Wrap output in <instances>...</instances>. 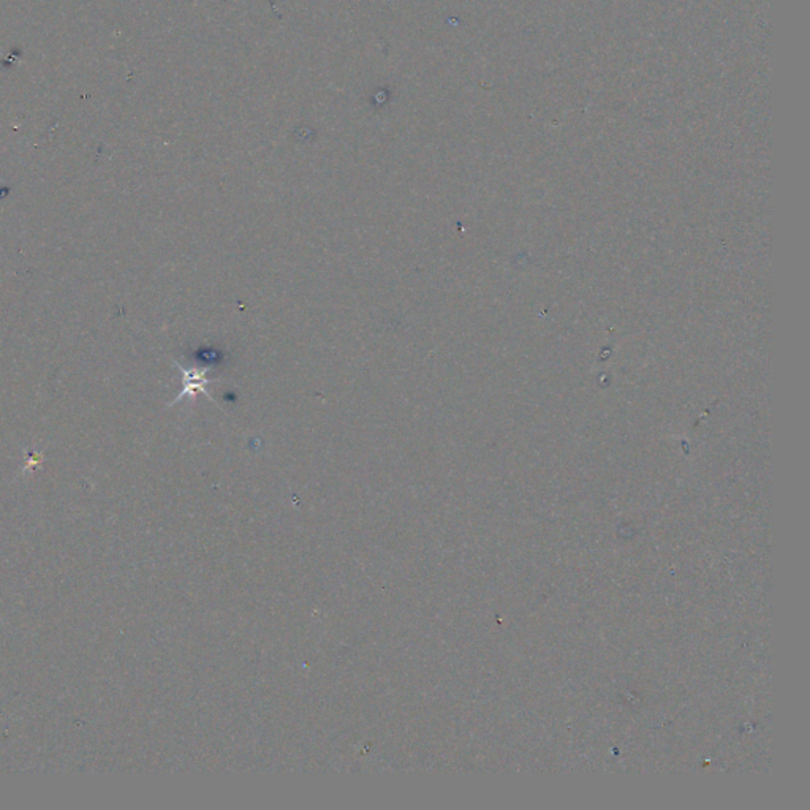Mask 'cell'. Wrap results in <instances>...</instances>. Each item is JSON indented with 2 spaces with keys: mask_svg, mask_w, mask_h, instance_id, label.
I'll return each instance as SVG.
<instances>
[{
  "mask_svg": "<svg viewBox=\"0 0 810 810\" xmlns=\"http://www.w3.org/2000/svg\"><path fill=\"white\" fill-rule=\"evenodd\" d=\"M175 364L179 367L180 375H183V389H180V393L178 394L176 399L170 404V407L183 402L185 396L193 397L198 393L206 394V397H209V401L215 402L212 394L209 393V385H211L212 381H217V379L207 377V367L206 369L184 367L180 363H178V361H175Z\"/></svg>",
  "mask_w": 810,
  "mask_h": 810,
  "instance_id": "obj_1",
  "label": "cell"
}]
</instances>
